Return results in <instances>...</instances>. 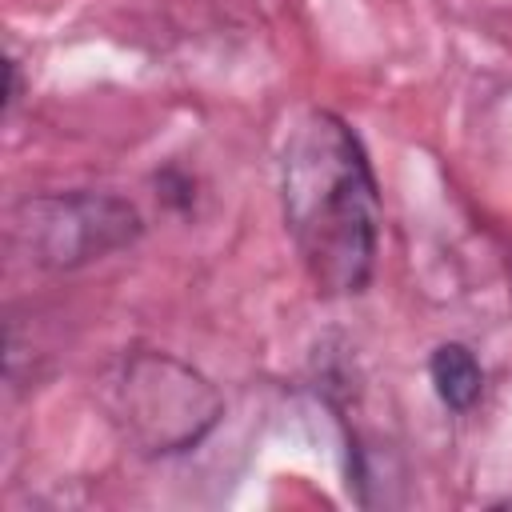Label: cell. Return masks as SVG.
I'll return each mask as SVG.
<instances>
[{
  "instance_id": "1",
  "label": "cell",
  "mask_w": 512,
  "mask_h": 512,
  "mask_svg": "<svg viewBox=\"0 0 512 512\" xmlns=\"http://www.w3.org/2000/svg\"><path fill=\"white\" fill-rule=\"evenodd\" d=\"M280 208L316 292H364L380 248V192L348 120L312 108L288 128L280 144Z\"/></svg>"
},
{
  "instance_id": "4",
  "label": "cell",
  "mask_w": 512,
  "mask_h": 512,
  "mask_svg": "<svg viewBox=\"0 0 512 512\" xmlns=\"http://www.w3.org/2000/svg\"><path fill=\"white\" fill-rule=\"evenodd\" d=\"M428 380H432L440 404L452 408V412H472L480 392H484V368H480L476 352L460 340H444V344L432 348Z\"/></svg>"
},
{
  "instance_id": "3",
  "label": "cell",
  "mask_w": 512,
  "mask_h": 512,
  "mask_svg": "<svg viewBox=\"0 0 512 512\" xmlns=\"http://www.w3.org/2000/svg\"><path fill=\"white\" fill-rule=\"evenodd\" d=\"M140 212L112 192H44L12 208L8 236L36 268H80L140 236Z\"/></svg>"
},
{
  "instance_id": "2",
  "label": "cell",
  "mask_w": 512,
  "mask_h": 512,
  "mask_svg": "<svg viewBox=\"0 0 512 512\" xmlns=\"http://www.w3.org/2000/svg\"><path fill=\"white\" fill-rule=\"evenodd\" d=\"M220 412V392L168 352H132L112 380V420L148 456L196 448Z\"/></svg>"
}]
</instances>
